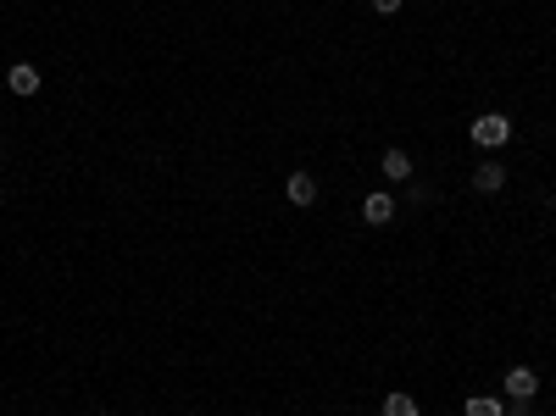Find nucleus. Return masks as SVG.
Listing matches in <instances>:
<instances>
[{
    "label": "nucleus",
    "instance_id": "1a4fd4ad",
    "mask_svg": "<svg viewBox=\"0 0 556 416\" xmlns=\"http://www.w3.org/2000/svg\"><path fill=\"white\" fill-rule=\"evenodd\" d=\"M467 416H506V411H501V400H489V394H473V400H467Z\"/></svg>",
    "mask_w": 556,
    "mask_h": 416
},
{
    "label": "nucleus",
    "instance_id": "f03ea898",
    "mask_svg": "<svg viewBox=\"0 0 556 416\" xmlns=\"http://www.w3.org/2000/svg\"><path fill=\"white\" fill-rule=\"evenodd\" d=\"M501 389L512 394V400H534V394H540V378H534V366H512Z\"/></svg>",
    "mask_w": 556,
    "mask_h": 416
},
{
    "label": "nucleus",
    "instance_id": "423d86ee",
    "mask_svg": "<svg viewBox=\"0 0 556 416\" xmlns=\"http://www.w3.org/2000/svg\"><path fill=\"white\" fill-rule=\"evenodd\" d=\"M362 222H367V227L395 222V200H389V195H367V200H362Z\"/></svg>",
    "mask_w": 556,
    "mask_h": 416
},
{
    "label": "nucleus",
    "instance_id": "9d476101",
    "mask_svg": "<svg viewBox=\"0 0 556 416\" xmlns=\"http://www.w3.org/2000/svg\"><path fill=\"white\" fill-rule=\"evenodd\" d=\"M401 6H406V0H373V12H384V17H389V12H401Z\"/></svg>",
    "mask_w": 556,
    "mask_h": 416
},
{
    "label": "nucleus",
    "instance_id": "f257e3e1",
    "mask_svg": "<svg viewBox=\"0 0 556 416\" xmlns=\"http://www.w3.org/2000/svg\"><path fill=\"white\" fill-rule=\"evenodd\" d=\"M473 144L479 150H501V144L512 139V117H501V112H484V117H473Z\"/></svg>",
    "mask_w": 556,
    "mask_h": 416
},
{
    "label": "nucleus",
    "instance_id": "20e7f679",
    "mask_svg": "<svg viewBox=\"0 0 556 416\" xmlns=\"http://www.w3.org/2000/svg\"><path fill=\"white\" fill-rule=\"evenodd\" d=\"M6 89H12V95H39V67H34V61H12Z\"/></svg>",
    "mask_w": 556,
    "mask_h": 416
},
{
    "label": "nucleus",
    "instance_id": "39448f33",
    "mask_svg": "<svg viewBox=\"0 0 556 416\" xmlns=\"http://www.w3.org/2000/svg\"><path fill=\"white\" fill-rule=\"evenodd\" d=\"M284 195H290V205H317V178L312 173H290V183H284Z\"/></svg>",
    "mask_w": 556,
    "mask_h": 416
},
{
    "label": "nucleus",
    "instance_id": "6e6552de",
    "mask_svg": "<svg viewBox=\"0 0 556 416\" xmlns=\"http://www.w3.org/2000/svg\"><path fill=\"white\" fill-rule=\"evenodd\" d=\"M384 416H423V411H418V400H411L406 389H389L384 394Z\"/></svg>",
    "mask_w": 556,
    "mask_h": 416
},
{
    "label": "nucleus",
    "instance_id": "7ed1b4c3",
    "mask_svg": "<svg viewBox=\"0 0 556 416\" xmlns=\"http://www.w3.org/2000/svg\"><path fill=\"white\" fill-rule=\"evenodd\" d=\"M473 189H479V195H501V189H506V166H501V161L473 166Z\"/></svg>",
    "mask_w": 556,
    "mask_h": 416
},
{
    "label": "nucleus",
    "instance_id": "0eeeda50",
    "mask_svg": "<svg viewBox=\"0 0 556 416\" xmlns=\"http://www.w3.org/2000/svg\"><path fill=\"white\" fill-rule=\"evenodd\" d=\"M379 173H384L389 183H411V156H406V150H384Z\"/></svg>",
    "mask_w": 556,
    "mask_h": 416
}]
</instances>
